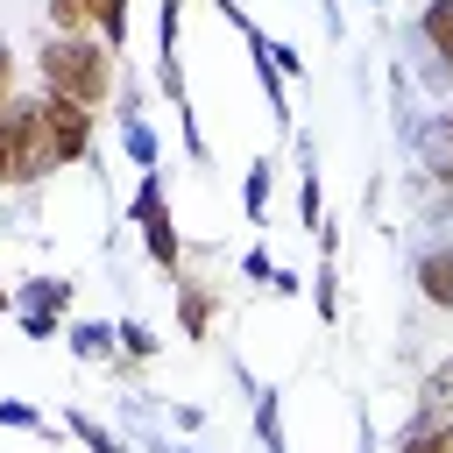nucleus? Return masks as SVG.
<instances>
[{
    "mask_svg": "<svg viewBox=\"0 0 453 453\" xmlns=\"http://www.w3.org/2000/svg\"><path fill=\"white\" fill-rule=\"evenodd\" d=\"M35 78H42V92H64L78 106H106L113 99V78H120V57L99 35H42Z\"/></svg>",
    "mask_w": 453,
    "mask_h": 453,
    "instance_id": "nucleus-1",
    "label": "nucleus"
},
{
    "mask_svg": "<svg viewBox=\"0 0 453 453\" xmlns=\"http://www.w3.org/2000/svg\"><path fill=\"white\" fill-rule=\"evenodd\" d=\"M127 219L142 234V255L177 276L184 269V234H177V212H170V191H163V170H134V198H127Z\"/></svg>",
    "mask_w": 453,
    "mask_h": 453,
    "instance_id": "nucleus-2",
    "label": "nucleus"
},
{
    "mask_svg": "<svg viewBox=\"0 0 453 453\" xmlns=\"http://www.w3.org/2000/svg\"><path fill=\"white\" fill-rule=\"evenodd\" d=\"M71 304H78V283L71 276H21L14 283V326L28 333V340H64V326H71Z\"/></svg>",
    "mask_w": 453,
    "mask_h": 453,
    "instance_id": "nucleus-3",
    "label": "nucleus"
},
{
    "mask_svg": "<svg viewBox=\"0 0 453 453\" xmlns=\"http://www.w3.org/2000/svg\"><path fill=\"white\" fill-rule=\"evenodd\" d=\"M42 127H50L57 156H64V170L99 156V106H78V99H64V92H42Z\"/></svg>",
    "mask_w": 453,
    "mask_h": 453,
    "instance_id": "nucleus-4",
    "label": "nucleus"
},
{
    "mask_svg": "<svg viewBox=\"0 0 453 453\" xmlns=\"http://www.w3.org/2000/svg\"><path fill=\"white\" fill-rule=\"evenodd\" d=\"M241 42H248V64H255V85H262V99H269V120H276V134H290L297 127V106H290V92H283V71H276V57H269V28H241Z\"/></svg>",
    "mask_w": 453,
    "mask_h": 453,
    "instance_id": "nucleus-5",
    "label": "nucleus"
},
{
    "mask_svg": "<svg viewBox=\"0 0 453 453\" xmlns=\"http://www.w3.org/2000/svg\"><path fill=\"white\" fill-rule=\"evenodd\" d=\"M113 134H120V156H127L134 170H156V163H163V142H156V127H149V113H142V92H134V85H120Z\"/></svg>",
    "mask_w": 453,
    "mask_h": 453,
    "instance_id": "nucleus-6",
    "label": "nucleus"
},
{
    "mask_svg": "<svg viewBox=\"0 0 453 453\" xmlns=\"http://www.w3.org/2000/svg\"><path fill=\"white\" fill-rule=\"evenodd\" d=\"M234 375H241V389H248V418H255L262 453H290V439H283V389H276V382H262L248 361H234Z\"/></svg>",
    "mask_w": 453,
    "mask_h": 453,
    "instance_id": "nucleus-7",
    "label": "nucleus"
},
{
    "mask_svg": "<svg viewBox=\"0 0 453 453\" xmlns=\"http://www.w3.org/2000/svg\"><path fill=\"white\" fill-rule=\"evenodd\" d=\"M319 269H311V311H319V326H340V219H326L319 234Z\"/></svg>",
    "mask_w": 453,
    "mask_h": 453,
    "instance_id": "nucleus-8",
    "label": "nucleus"
},
{
    "mask_svg": "<svg viewBox=\"0 0 453 453\" xmlns=\"http://www.w3.org/2000/svg\"><path fill=\"white\" fill-rule=\"evenodd\" d=\"M170 297H177V333L184 340H212V319H219V290L205 276H170Z\"/></svg>",
    "mask_w": 453,
    "mask_h": 453,
    "instance_id": "nucleus-9",
    "label": "nucleus"
},
{
    "mask_svg": "<svg viewBox=\"0 0 453 453\" xmlns=\"http://www.w3.org/2000/svg\"><path fill=\"white\" fill-rule=\"evenodd\" d=\"M411 283H418V297H425L432 311H453V241L418 248V255H411Z\"/></svg>",
    "mask_w": 453,
    "mask_h": 453,
    "instance_id": "nucleus-10",
    "label": "nucleus"
},
{
    "mask_svg": "<svg viewBox=\"0 0 453 453\" xmlns=\"http://www.w3.org/2000/svg\"><path fill=\"white\" fill-rule=\"evenodd\" d=\"M64 347H71V361L106 368V361H120V319H71L64 326Z\"/></svg>",
    "mask_w": 453,
    "mask_h": 453,
    "instance_id": "nucleus-11",
    "label": "nucleus"
},
{
    "mask_svg": "<svg viewBox=\"0 0 453 453\" xmlns=\"http://www.w3.org/2000/svg\"><path fill=\"white\" fill-rule=\"evenodd\" d=\"M297 226L319 234L326 226V170H319V149L297 134Z\"/></svg>",
    "mask_w": 453,
    "mask_h": 453,
    "instance_id": "nucleus-12",
    "label": "nucleus"
},
{
    "mask_svg": "<svg viewBox=\"0 0 453 453\" xmlns=\"http://www.w3.org/2000/svg\"><path fill=\"white\" fill-rule=\"evenodd\" d=\"M439 418H453V354H439V361L425 368V382H418V411H411V425H439Z\"/></svg>",
    "mask_w": 453,
    "mask_h": 453,
    "instance_id": "nucleus-13",
    "label": "nucleus"
},
{
    "mask_svg": "<svg viewBox=\"0 0 453 453\" xmlns=\"http://www.w3.org/2000/svg\"><path fill=\"white\" fill-rule=\"evenodd\" d=\"M0 191H35V184H28V142H21L14 99L0 106Z\"/></svg>",
    "mask_w": 453,
    "mask_h": 453,
    "instance_id": "nucleus-14",
    "label": "nucleus"
},
{
    "mask_svg": "<svg viewBox=\"0 0 453 453\" xmlns=\"http://www.w3.org/2000/svg\"><path fill=\"white\" fill-rule=\"evenodd\" d=\"M269 198H276V156H255L241 170V219L248 226H269Z\"/></svg>",
    "mask_w": 453,
    "mask_h": 453,
    "instance_id": "nucleus-15",
    "label": "nucleus"
},
{
    "mask_svg": "<svg viewBox=\"0 0 453 453\" xmlns=\"http://www.w3.org/2000/svg\"><path fill=\"white\" fill-rule=\"evenodd\" d=\"M85 14H92V35L120 57L127 35H134V0H85Z\"/></svg>",
    "mask_w": 453,
    "mask_h": 453,
    "instance_id": "nucleus-16",
    "label": "nucleus"
},
{
    "mask_svg": "<svg viewBox=\"0 0 453 453\" xmlns=\"http://www.w3.org/2000/svg\"><path fill=\"white\" fill-rule=\"evenodd\" d=\"M418 42L453 71V0H425L418 7Z\"/></svg>",
    "mask_w": 453,
    "mask_h": 453,
    "instance_id": "nucleus-17",
    "label": "nucleus"
},
{
    "mask_svg": "<svg viewBox=\"0 0 453 453\" xmlns=\"http://www.w3.org/2000/svg\"><path fill=\"white\" fill-rule=\"evenodd\" d=\"M64 432H71V439H78L85 453H134V446H127V439H120L113 425H99L92 411H64Z\"/></svg>",
    "mask_w": 453,
    "mask_h": 453,
    "instance_id": "nucleus-18",
    "label": "nucleus"
},
{
    "mask_svg": "<svg viewBox=\"0 0 453 453\" xmlns=\"http://www.w3.org/2000/svg\"><path fill=\"white\" fill-rule=\"evenodd\" d=\"M389 453H453V418H439V425H403Z\"/></svg>",
    "mask_w": 453,
    "mask_h": 453,
    "instance_id": "nucleus-19",
    "label": "nucleus"
},
{
    "mask_svg": "<svg viewBox=\"0 0 453 453\" xmlns=\"http://www.w3.org/2000/svg\"><path fill=\"white\" fill-rule=\"evenodd\" d=\"M120 354H127V361H142V368H149V361H156V354H163V333H156V326H149V319H134V311H127V319H120Z\"/></svg>",
    "mask_w": 453,
    "mask_h": 453,
    "instance_id": "nucleus-20",
    "label": "nucleus"
},
{
    "mask_svg": "<svg viewBox=\"0 0 453 453\" xmlns=\"http://www.w3.org/2000/svg\"><path fill=\"white\" fill-rule=\"evenodd\" d=\"M0 425H7V432H35V439H50V446H57V425H50L35 403H21V396H0Z\"/></svg>",
    "mask_w": 453,
    "mask_h": 453,
    "instance_id": "nucleus-21",
    "label": "nucleus"
},
{
    "mask_svg": "<svg viewBox=\"0 0 453 453\" xmlns=\"http://www.w3.org/2000/svg\"><path fill=\"white\" fill-rule=\"evenodd\" d=\"M156 92L170 99V113H177V106H191V85H184V57H177V50H170V57H156Z\"/></svg>",
    "mask_w": 453,
    "mask_h": 453,
    "instance_id": "nucleus-22",
    "label": "nucleus"
},
{
    "mask_svg": "<svg viewBox=\"0 0 453 453\" xmlns=\"http://www.w3.org/2000/svg\"><path fill=\"white\" fill-rule=\"evenodd\" d=\"M42 14H50V35H92L85 0H42Z\"/></svg>",
    "mask_w": 453,
    "mask_h": 453,
    "instance_id": "nucleus-23",
    "label": "nucleus"
},
{
    "mask_svg": "<svg viewBox=\"0 0 453 453\" xmlns=\"http://www.w3.org/2000/svg\"><path fill=\"white\" fill-rule=\"evenodd\" d=\"M234 269H241V276H248V283H262V290H269V283H276V255H269V248H262V241H255V248H241V262H234Z\"/></svg>",
    "mask_w": 453,
    "mask_h": 453,
    "instance_id": "nucleus-24",
    "label": "nucleus"
},
{
    "mask_svg": "<svg viewBox=\"0 0 453 453\" xmlns=\"http://www.w3.org/2000/svg\"><path fill=\"white\" fill-rule=\"evenodd\" d=\"M205 7H212V14H219V21L234 28V35H241V28L255 21V14H248V0H205Z\"/></svg>",
    "mask_w": 453,
    "mask_h": 453,
    "instance_id": "nucleus-25",
    "label": "nucleus"
},
{
    "mask_svg": "<svg viewBox=\"0 0 453 453\" xmlns=\"http://www.w3.org/2000/svg\"><path fill=\"white\" fill-rule=\"evenodd\" d=\"M269 57H276V71H283V78H304V57H297L290 42H276V35H269Z\"/></svg>",
    "mask_w": 453,
    "mask_h": 453,
    "instance_id": "nucleus-26",
    "label": "nucleus"
},
{
    "mask_svg": "<svg viewBox=\"0 0 453 453\" xmlns=\"http://www.w3.org/2000/svg\"><path fill=\"white\" fill-rule=\"evenodd\" d=\"M170 425H177V432H205V411H198V403H170Z\"/></svg>",
    "mask_w": 453,
    "mask_h": 453,
    "instance_id": "nucleus-27",
    "label": "nucleus"
},
{
    "mask_svg": "<svg viewBox=\"0 0 453 453\" xmlns=\"http://www.w3.org/2000/svg\"><path fill=\"white\" fill-rule=\"evenodd\" d=\"M14 71H21V57H14V50H7V42H0V106H7V99H14Z\"/></svg>",
    "mask_w": 453,
    "mask_h": 453,
    "instance_id": "nucleus-28",
    "label": "nucleus"
},
{
    "mask_svg": "<svg viewBox=\"0 0 453 453\" xmlns=\"http://www.w3.org/2000/svg\"><path fill=\"white\" fill-rule=\"evenodd\" d=\"M319 21H326V35H333V42L347 35V7H340V0H319Z\"/></svg>",
    "mask_w": 453,
    "mask_h": 453,
    "instance_id": "nucleus-29",
    "label": "nucleus"
},
{
    "mask_svg": "<svg viewBox=\"0 0 453 453\" xmlns=\"http://www.w3.org/2000/svg\"><path fill=\"white\" fill-rule=\"evenodd\" d=\"M432 127H439V142L453 149V106H439V113H432Z\"/></svg>",
    "mask_w": 453,
    "mask_h": 453,
    "instance_id": "nucleus-30",
    "label": "nucleus"
},
{
    "mask_svg": "<svg viewBox=\"0 0 453 453\" xmlns=\"http://www.w3.org/2000/svg\"><path fill=\"white\" fill-rule=\"evenodd\" d=\"M149 453H198V446H170V439H149Z\"/></svg>",
    "mask_w": 453,
    "mask_h": 453,
    "instance_id": "nucleus-31",
    "label": "nucleus"
},
{
    "mask_svg": "<svg viewBox=\"0 0 453 453\" xmlns=\"http://www.w3.org/2000/svg\"><path fill=\"white\" fill-rule=\"evenodd\" d=\"M0 311H14V290H7V276H0Z\"/></svg>",
    "mask_w": 453,
    "mask_h": 453,
    "instance_id": "nucleus-32",
    "label": "nucleus"
}]
</instances>
